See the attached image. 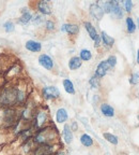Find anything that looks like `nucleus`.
Returning <instances> with one entry per match:
<instances>
[{
  "mask_svg": "<svg viewBox=\"0 0 139 155\" xmlns=\"http://www.w3.org/2000/svg\"><path fill=\"white\" fill-rule=\"evenodd\" d=\"M58 138V131L55 127H45L39 129L33 141L39 144H51Z\"/></svg>",
  "mask_w": 139,
  "mask_h": 155,
  "instance_id": "f257e3e1",
  "label": "nucleus"
},
{
  "mask_svg": "<svg viewBox=\"0 0 139 155\" xmlns=\"http://www.w3.org/2000/svg\"><path fill=\"white\" fill-rule=\"evenodd\" d=\"M101 7L103 8L104 12L111 13L113 16L118 17V18H121L123 16V12L118 1H107V2L102 3Z\"/></svg>",
  "mask_w": 139,
  "mask_h": 155,
  "instance_id": "f03ea898",
  "label": "nucleus"
},
{
  "mask_svg": "<svg viewBox=\"0 0 139 155\" xmlns=\"http://www.w3.org/2000/svg\"><path fill=\"white\" fill-rule=\"evenodd\" d=\"M43 96L46 99H54V98H58L60 96V92L57 87L55 86H46L43 88Z\"/></svg>",
  "mask_w": 139,
  "mask_h": 155,
  "instance_id": "7ed1b4c3",
  "label": "nucleus"
},
{
  "mask_svg": "<svg viewBox=\"0 0 139 155\" xmlns=\"http://www.w3.org/2000/svg\"><path fill=\"white\" fill-rule=\"evenodd\" d=\"M51 154H54V147L51 144H41L34 151V155H51Z\"/></svg>",
  "mask_w": 139,
  "mask_h": 155,
  "instance_id": "20e7f679",
  "label": "nucleus"
},
{
  "mask_svg": "<svg viewBox=\"0 0 139 155\" xmlns=\"http://www.w3.org/2000/svg\"><path fill=\"white\" fill-rule=\"evenodd\" d=\"M90 13H91V15L94 18L100 21V19H102V17L104 15V10L100 5L93 3V5H90Z\"/></svg>",
  "mask_w": 139,
  "mask_h": 155,
  "instance_id": "39448f33",
  "label": "nucleus"
},
{
  "mask_svg": "<svg viewBox=\"0 0 139 155\" xmlns=\"http://www.w3.org/2000/svg\"><path fill=\"white\" fill-rule=\"evenodd\" d=\"M110 69V66L109 64L107 63V61H103L101 63L98 64L97 68H96V71H95V75L97 78H103L106 73L108 72V70Z\"/></svg>",
  "mask_w": 139,
  "mask_h": 155,
  "instance_id": "423d86ee",
  "label": "nucleus"
},
{
  "mask_svg": "<svg viewBox=\"0 0 139 155\" xmlns=\"http://www.w3.org/2000/svg\"><path fill=\"white\" fill-rule=\"evenodd\" d=\"M39 63H40V65H41L42 67H44L45 69H47V70H51L54 67L53 59L48 55H45V54H43V55H41L39 57Z\"/></svg>",
  "mask_w": 139,
  "mask_h": 155,
  "instance_id": "0eeeda50",
  "label": "nucleus"
},
{
  "mask_svg": "<svg viewBox=\"0 0 139 155\" xmlns=\"http://www.w3.org/2000/svg\"><path fill=\"white\" fill-rule=\"evenodd\" d=\"M47 121V113L44 111H40L36 113V122H34V126H36V128H40L46 123Z\"/></svg>",
  "mask_w": 139,
  "mask_h": 155,
  "instance_id": "6e6552de",
  "label": "nucleus"
},
{
  "mask_svg": "<svg viewBox=\"0 0 139 155\" xmlns=\"http://www.w3.org/2000/svg\"><path fill=\"white\" fill-rule=\"evenodd\" d=\"M38 8H39V11L41 13H43V14L48 15L51 13V5L49 1H46V0L40 1L38 3Z\"/></svg>",
  "mask_w": 139,
  "mask_h": 155,
  "instance_id": "1a4fd4ad",
  "label": "nucleus"
},
{
  "mask_svg": "<svg viewBox=\"0 0 139 155\" xmlns=\"http://www.w3.org/2000/svg\"><path fill=\"white\" fill-rule=\"evenodd\" d=\"M63 140L66 144H70V143H72L73 141V133H72V129L70 127V125L65 124L64 127H63Z\"/></svg>",
  "mask_w": 139,
  "mask_h": 155,
  "instance_id": "9d476101",
  "label": "nucleus"
},
{
  "mask_svg": "<svg viewBox=\"0 0 139 155\" xmlns=\"http://www.w3.org/2000/svg\"><path fill=\"white\" fill-rule=\"evenodd\" d=\"M26 48L30 52H40L42 48V45H41V43H39V42H36V41L29 40L26 43Z\"/></svg>",
  "mask_w": 139,
  "mask_h": 155,
  "instance_id": "9b49d317",
  "label": "nucleus"
},
{
  "mask_svg": "<svg viewBox=\"0 0 139 155\" xmlns=\"http://www.w3.org/2000/svg\"><path fill=\"white\" fill-rule=\"evenodd\" d=\"M61 30L67 32V34H70V35H77L79 31V27L74 24H65L62 26Z\"/></svg>",
  "mask_w": 139,
  "mask_h": 155,
  "instance_id": "f8f14e48",
  "label": "nucleus"
},
{
  "mask_svg": "<svg viewBox=\"0 0 139 155\" xmlns=\"http://www.w3.org/2000/svg\"><path fill=\"white\" fill-rule=\"evenodd\" d=\"M69 119V115H67V112L65 109L61 108L57 111L56 113V120H57V123H64L66 120Z\"/></svg>",
  "mask_w": 139,
  "mask_h": 155,
  "instance_id": "ddd939ff",
  "label": "nucleus"
},
{
  "mask_svg": "<svg viewBox=\"0 0 139 155\" xmlns=\"http://www.w3.org/2000/svg\"><path fill=\"white\" fill-rule=\"evenodd\" d=\"M101 112L105 116H108V117H113V116L115 115V110H113V108L107 104H102L101 106Z\"/></svg>",
  "mask_w": 139,
  "mask_h": 155,
  "instance_id": "4468645a",
  "label": "nucleus"
},
{
  "mask_svg": "<svg viewBox=\"0 0 139 155\" xmlns=\"http://www.w3.org/2000/svg\"><path fill=\"white\" fill-rule=\"evenodd\" d=\"M82 66V59L80 57H72L69 61V68L71 70H76L79 67Z\"/></svg>",
  "mask_w": 139,
  "mask_h": 155,
  "instance_id": "2eb2a0df",
  "label": "nucleus"
},
{
  "mask_svg": "<svg viewBox=\"0 0 139 155\" xmlns=\"http://www.w3.org/2000/svg\"><path fill=\"white\" fill-rule=\"evenodd\" d=\"M80 143H82L84 147L89 148V147H92L93 145V139L88 135V134H84V135L80 136Z\"/></svg>",
  "mask_w": 139,
  "mask_h": 155,
  "instance_id": "dca6fc26",
  "label": "nucleus"
},
{
  "mask_svg": "<svg viewBox=\"0 0 139 155\" xmlns=\"http://www.w3.org/2000/svg\"><path fill=\"white\" fill-rule=\"evenodd\" d=\"M85 27H86L87 31H88V34H89V36H90V38H91L92 40H95L96 37H97L98 35L96 34V30H95V28L93 27V25H92L91 23L86 22V23H85Z\"/></svg>",
  "mask_w": 139,
  "mask_h": 155,
  "instance_id": "f3484780",
  "label": "nucleus"
},
{
  "mask_svg": "<svg viewBox=\"0 0 139 155\" xmlns=\"http://www.w3.org/2000/svg\"><path fill=\"white\" fill-rule=\"evenodd\" d=\"M31 19H32L31 13L29 12V11H27V9H23V15L19 18V23L20 24H28Z\"/></svg>",
  "mask_w": 139,
  "mask_h": 155,
  "instance_id": "a211bd4d",
  "label": "nucleus"
},
{
  "mask_svg": "<svg viewBox=\"0 0 139 155\" xmlns=\"http://www.w3.org/2000/svg\"><path fill=\"white\" fill-rule=\"evenodd\" d=\"M63 86H64L65 92L69 93V94H74V93H75L74 85H73V83L71 82L69 79H65V80H63Z\"/></svg>",
  "mask_w": 139,
  "mask_h": 155,
  "instance_id": "6ab92c4d",
  "label": "nucleus"
},
{
  "mask_svg": "<svg viewBox=\"0 0 139 155\" xmlns=\"http://www.w3.org/2000/svg\"><path fill=\"white\" fill-rule=\"evenodd\" d=\"M101 38H102V40H103L104 44H105V45H107V46H111L113 43H115V39L111 38V37H109L105 31L102 32Z\"/></svg>",
  "mask_w": 139,
  "mask_h": 155,
  "instance_id": "aec40b11",
  "label": "nucleus"
},
{
  "mask_svg": "<svg viewBox=\"0 0 139 155\" xmlns=\"http://www.w3.org/2000/svg\"><path fill=\"white\" fill-rule=\"evenodd\" d=\"M104 138L106 139V140L108 141V142H110L111 144H118V142H119V140H118V137L115 135H113V134L110 133H104Z\"/></svg>",
  "mask_w": 139,
  "mask_h": 155,
  "instance_id": "412c9836",
  "label": "nucleus"
},
{
  "mask_svg": "<svg viewBox=\"0 0 139 155\" xmlns=\"http://www.w3.org/2000/svg\"><path fill=\"white\" fill-rule=\"evenodd\" d=\"M91 57H92V54L89 50H82V51H80V59H82V61H90Z\"/></svg>",
  "mask_w": 139,
  "mask_h": 155,
  "instance_id": "4be33fe9",
  "label": "nucleus"
},
{
  "mask_svg": "<svg viewBox=\"0 0 139 155\" xmlns=\"http://www.w3.org/2000/svg\"><path fill=\"white\" fill-rule=\"evenodd\" d=\"M126 27H127V31L130 32V34L134 32L135 29H136V27H135V23L133 22V19L131 18V17H126Z\"/></svg>",
  "mask_w": 139,
  "mask_h": 155,
  "instance_id": "5701e85b",
  "label": "nucleus"
},
{
  "mask_svg": "<svg viewBox=\"0 0 139 155\" xmlns=\"http://www.w3.org/2000/svg\"><path fill=\"white\" fill-rule=\"evenodd\" d=\"M89 83H90V85H91L93 88H97V87L100 86V79H98L96 75H94V77H92L91 79H90Z\"/></svg>",
  "mask_w": 139,
  "mask_h": 155,
  "instance_id": "b1692460",
  "label": "nucleus"
},
{
  "mask_svg": "<svg viewBox=\"0 0 139 155\" xmlns=\"http://www.w3.org/2000/svg\"><path fill=\"white\" fill-rule=\"evenodd\" d=\"M3 27H5V30L7 32H12L14 30V24L12 22H7L3 24Z\"/></svg>",
  "mask_w": 139,
  "mask_h": 155,
  "instance_id": "393cba45",
  "label": "nucleus"
},
{
  "mask_svg": "<svg viewBox=\"0 0 139 155\" xmlns=\"http://www.w3.org/2000/svg\"><path fill=\"white\" fill-rule=\"evenodd\" d=\"M107 63L109 64V66H110V68L115 67L116 64H117V58H116V56H109L107 59Z\"/></svg>",
  "mask_w": 139,
  "mask_h": 155,
  "instance_id": "a878e982",
  "label": "nucleus"
},
{
  "mask_svg": "<svg viewBox=\"0 0 139 155\" xmlns=\"http://www.w3.org/2000/svg\"><path fill=\"white\" fill-rule=\"evenodd\" d=\"M124 7L127 12H131V10H132V7H133V2L131 0H126V1H124Z\"/></svg>",
  "mask_w": 139,
  "mask_h": 155,
  "instance_id": "bb28decb",
  "label": "nucleus"
},
{
  "mask_svg": "<svg viewBox=\"0 0 139 155\" xmlns=\"http://www.w3.org/2000/svg\"><path fill=\"white\" fill-rule=\"evenodd\" d=\"M42 16L41 15H36V16L32 18V23H33L34 25H39V24H41L42 23Z\"/></svg>",
  "mask_w": 139,
  "mask_h": 155,
  "instance_id": "cd10ccee",
  "label": "nucleus"
},
{
  "mask_svg": "<svg viewBox=\"0 0 139 155\" xmlns=\"http://www.w3.org/2000/svg\"><path fill=\"white\" fill-rule=\"evenodd\" d=\"M138 78H139L138 73H135V74H133L132 78H131V83H132V84H136V83L138 82Z\"/></svg>",
  "mask_w": 139,
  "mask_h": 155,
  "instance_id": "c85d7f7f",
  "label": "nucleus"
},
{
  "mask_svg": "<svg viewBox=\"0 0 139 155\" xmlns=\"http://www.w3.org/2000/svg\"><path fill=\"white\" fill-rule=\"evenodd\" d=\"M46 28H47L48 30H54V28H55V24H54L51 21H47V22H46Z\"/></svg>",
  "mask_w": 139,
  "mask_h": 155,
  "instance_id": "c756f323",
  "label": "nucleus"
},
{
  "mask_svg": "<svg viewBox=\"0 0 139 155\" xmlns=\"http://www.w3.org/2000/svg\"><path fill=\"white\" fill-rule=\"evenodd\" d=\"M94 43H95V46L100 45V43H101V36H97V37H96V39L94 40Z\"/></svg>",
  "mask_w": 139,
  "mask_h": 155,
  "instance_id": "7c9ffc66",
  "label": "nucleus"
},
{
  "mask_svg": "<svg viewBox=\"0 0 139 155\" xmlns=\"http://www.w3.org/2000/svg\"><path fill=\"white\" fill-rule=\"evenodd\" d=\"M72 130H77V124H76V122H74V123H73V125H72Z\"/></svg>",
  "mask_w": 139,
  "mask_h": 155,
  "instance_id": "2f4dec72",
  "label": "nucleus"
},
{
  "mask_svg": "<svg viewBox=\"0 0 139 155\" xmlns=\"http://www.w3.org/2000/svg\"><path fill=\"white\" fill-rule=\"evenodd\" d=\"M51 155H65L64 152H62V151H60V152H57V153H54V154Z\"/></svg>",
  "mask_w": 139,
  "mask_h": 155,
  "instance_id": "473e14b6",
  "label": "nucleus"
},
{
  "mask_svg": "<svg viewBox=\"0 0 139 155\" xmlns=\"http://www.w3.org/2000/svg\"><path fill=\"white\" fill-rule=\"evenodd\" d=\"M137 63L139 64V50H138V52H137Z\"/></svg>",
  "mask_w": 139,
  "mask_h": 155,
  "instance_id": "72a5a7b5",
  "label": "nucleus"
},
{
  "mask_svg": "<svg viewBox=\"0 0 139 155\" xmlns=\"http://www.w3.org/2000/svg\"><path fill=\"white\" fill-rule=\"evenodd\" d=\"M138 26H139V18H138Z\"/></svg>",
  "mask_w": 139,
  "mask_h": 155,
  "instance_id": "f704fd0d",
  "label": "nucleus"
},
{
  "mask_svg": "<svg viewBox=\"0 0 139 155\" xmlns=\"http://www.w3.org/2000/svg\"><path fill=\"white\" fill-rule=\"evenodd\" d=\"M138 120H139V116H138Z\"/></svg>",
  "mask_w": 139,
  "mask_h": 155,
  "instance_id": "c9c22d12",
  "label": "nucleus"
}]
</instances>
